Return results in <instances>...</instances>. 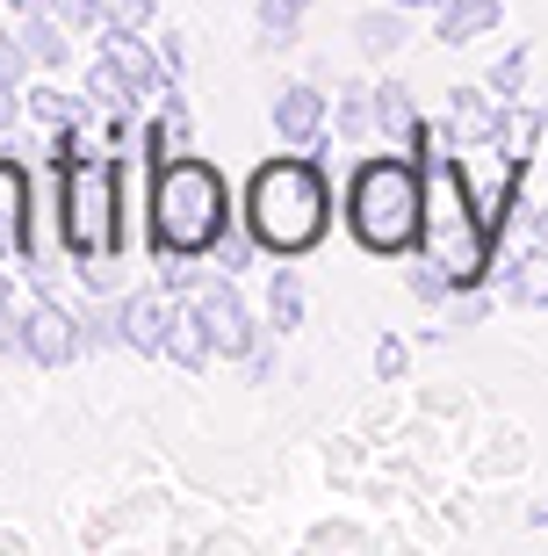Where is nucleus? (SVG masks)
Returning a JSON list of instances; mask_svg holds the SVG:
<instances>
[{
    "label": "nucleus",
    "mask_w": 548,
    "mask_h": 556,
    "mask_svg": "<svg viewBox=\"0 0 548 556\" xmlns=\"http://www.w3.org/2000/svg\"><path fill=\"white\" fill-rule=\"evenodd\" d=\"M94 22H102V37L109 29H152L160 22V0H94Z\"/></svg>",
    "instance_id": "nucleus-26"
},
{
    "label": "nucleus",
    "mask_w": 548,
    "mask_h": 556,
    "mask_svg": "<svg viewBox=\"0 0 548 556\" xmlns=\"http://www.w3.org/2000/svg\"><path fill=\"white\" fill-rule=\"evenodd\" d=\"M166 362H181V369H209V362H217L203 311L188 304V296H181V311H174V332H166Z\"/></svg>",
    "instance_id": "nucleus-16"
},
{
    "label": "nucleus",
    "mask_w": 548,
    "mask_h": 556,
    "mask_svg": "<svg viewBox=\"0 0 548 556\" xmlns=\"http://www.w3.org/2000/svg\"><path fill=\"white\" fill-rule=\"evenodd\" d=\"M419 225H426V166L411 152H375V160L354 166L346 181V231L361 239L368 253H411L419 247Z\"/></svg>",
    "instance_id": "nucleus-4"
},
{
    "label": "nucleus",
    "mask_w": 548,
    "mask_h": 556,
    "mask_svg": "<svg viewBox=\"0 0 548 556\" xmlns=\"http://www.w3.org/2000/svg\"><path fill=\"white\" fill-rule=\"evenodd\" d=\"M109 348H123V296L102 304V289H94V304L80 311V354H109Z\"/></svg>",
    "instance_id": "nucleus-22"
},
{
    "label": "nucleus",
    "mask_w": 548,
    "mask_h": 556,
    "mask_svg": "<svg viewBox=\"0 0 548 556\" xmlns=\"http://www.w3.org/2000/svg\"><path fill=\"white\" fill-rule=\"evenodd\" d=\"M296 326H304V282H296V268H275L267 275V332L282 340Z\"/></svg>",
    "instance_id": "nucleus-21"
},
{
    "label": "nucleus",
    "mask_w": 548,
    "mask_h": 556,
    "mask_svg": "<svg viewBox=\"0 0 548 556\" xmlns=\"http://www.w3.org/2000/svg\"><path fill=\"white\" fill-rule=\"evenodd\" d=\"M534 144H548V116H541V109H527V102H506L490 152H498L506 166H527V160H534Z\"/></svg>",
    "instance_id": "nucleus-14"
},
{
    "label": "nucleus",
    "mask_w": 548,
    "mask_h": 556,
    "mask_svg": "<svg viewBox=\"0 0 548 556\" xmlns=\"http://www.w3.org/2000/svg\"><path fill=\"white\" fill-rule=\"evenodd\" d=\"M29 225H37V188H29V174H22V160H8L0 152V261L8 268H29L37 275V247H29Z\"/></svg>",
    "instance_id": "nucleus-7"
},
{
    "label": "nucleus",
    "mask_w": 548,
    "mask_h": 556,
    "mask_svg": "<svg viewBox=\"0 0 548 556\" xmlns=\"http://www.w3.org/2000/svg\"><path fill=\"white\" fill-rule=\"evenodd\" d=\"M375 376H383V383H397V376H405V340H397V332H383V340H375Z\"/></svg>",
    "instance_id": "nucleus-29"
},
{
    "label": "nucleus",
    "mask_w": 548,
    "mask_h": 556,
    "mask_svg": "<svg viewBox=\"0 0 548 556\" xmlns=\"http://www.w3.org/2000/svg\"><path fill=\"white\" fill-rule=\"evenodd\" d=\"M498 116H506V102L490 87H455L447 94V144H490L498 138Z\"/></svg>",
    "instance_id": "nucleus-12"
},
{
    "label": "nucleus",
    "mask_w": 548,
    "mask_h": 556,
    "mask_svg": "<svg viewBox=\"0 0 548 556\" xmlns=\"http://www.w3.org/2000/svg\"><path fill=\"white\" fill-rule=\"evenodd\" d=\"M22 109H29V124L43 130H80L87 116H94V102H73V94H59V87H22Z\"/></svg>",
    "instance_id": "nucleus-19"
},
{
    "label": "nucleus",
    "mask_w": 548,
    "mask_h": 556,
    "mask_svg": "<svg viewBox=\"0 0 548 556\" xmlns=\"http://www.w3.org/2000/svg\"><path fill=\"white\" fill-rule=\"evenodd\" d=\"M534 528H548V506H534Z\"/></svg>",
    "instance_id": "nucleus-36"
},
{
    "label": "nucleus",
    "mask_w": 548,
    "mask_h": 556,
    "mask_svg": "<svg viewBox=\"0 0 548 556\" xmlns=\"http://www.w3.org/2000/svg\"><path fill=\"white\" fill-rule=\"evenodd\" d=\"M239 225L253 231V247L275 253V261L310 253L332 231L326 160H310V152H275V160H260V166H253V181H245Z\"/></svg>",
    "instance_id": "nucleus-1"
},
{
    "label": "nucleus",
    "mask_w": 548,
    "mask_h": 556,
    "mask_svg": "<svg viewBox=\"0 0 548 556\" xmlns=\"http://www.w3.org/2000/svg\"><path fill=\"white\" fill-rule=\"evenodd\" d=\"M397 8H405V15H433V8H441V0H397Z\"/></svg>",
    "instance_id": "nucleus-35"
},
{
    "label": "nucleus",
    "mask_w": 548,
    "mask_h": 556,
    "mask_svg": "<svg viewBox=\"0 0 548 556\" xmlns=\"http://www.w3.org/2000/svg\"><path fill=\"white\" fill-rule=\"evenodd\" d=\"M188 304L203 311V326H209V348H217V362H245V354H253V340L267 332V326H253V311H245L239 275H217V268H209L203 282L188 289Z\"/></svg>",
    "instance_id": "nucleus-6"
},
{
    "label": "nucleus",
    "mask_w": 548,
    "mask_h": 556,
    "mask_svg": "<svg viewBox=\"0 0 548 556\" xmlns=\"http://www.w3.org/2000/svg\"><path fill=\"white\" fill-rule=\"evenodd\" d=\"M411 160L426 166V225H419V247H426L433 268H447V282L455 289H484L490 282V247H498V231H490V217L476 203H469V181L462 166L441 152V138L419 144Z\"/></svg>",
    "instance_id": "nucleus-3"
},
{
    "label": "nucleus",
    "mask_w": 548,
    "mask_h": 556,
    "mask_svg": "<svg viewBox=\"0 0 548 556\" xmlns=\"http://www.w3.org/2000/svg\"><path fill=\"white\" fill-rule=\"evenodd\" d=\"M8 8H15V15H59L65 22V0H8Z\"/></svg>",
    "instance_id": "nucleus-32"
},
{
    "label": "nucleus",
    "mask_w": 548,
    "mask_h": 556,
    "mask_svg": "<svg viewBox=\"0 0 548 556\" xmlns=\"http://www.w3.org/2000/svg\"><path fill=\"white\" fill-rule=\"evenodd\" d=\"M73 354H80V311L51 304V296H29V304H22V362L65 369Z\"/></svg>",
    "instance_id": "nucleus-8"
},
{
    "label": "nucleus",
    "mask_w": 548,
    "mask_h": 556,
    "mask_svg": "<svg viewBox=\"0 0 548 556\" xmlns=\"http://www.w3.org/2000/svg\"><path fill=\"white\" fill-rule=\"evenodd\" d=\"M506 29V0H441L433 8V37L441 43H476V37H498Z\"/></svg>",
    "instance_id": "nucleus-13"
},
{
    "label": "nucleus",
    "mask_w": 548,
    "mask_h": 556,
    "mask_svg": "<svg viewBox=\"0 0 548 556\" xmlns=\"http://www.w3.org/2000/svg\"><path fill=\"white\" fill-rule=\"evenodd\" d=\"M332 124H340V138H375V94L368 87H340Z\"/></svg>",
    "instance_id": "nucleus-24"
},
{
    "label": "nucleus",
    "mask_w": 548,
    "mask_h": 556,
    "mask_svg": "<svg viewBox=\"0 0 548 556\" xmlns=\"http://www.w3.org/2000/svg\"><path fill=\"white\" fill-rule=\"evenodd\" d=\"M231 225H239V210H231L224 166H209L203 152H174V160L152 166V188H144V239H152V253L209 261V247Z\"/></svg>",
    "instance_id": "nucleus-2"
},
{
    "label": "nucleus",
    "mask_w": 548,
    "mask_h": 556,
    "mask_svg": "<svg viewBox=\"0 0 548 556\" xmlns=\"http://www.w3.org/2000/svg\"><path fill=\"white\" fill-rule=\"evenodd\" d=\"M245 383H275V340H253V354H245Z\"/></svg>",
    "instance_id": "nucleus-30"
},
{
    "label": "nucleus",
    "mask_w": 548,
    "mask_h": 556,
    "mask_svg": "<svg viewBox=\"0 0 548 556\" xmlns=\"http://www.w3.org/2000/svg\"><path fill=\"white\" fill-rule=\"evenodd\" d=\"M368 94H375V138H383V144H397V152H419V144L433 138V124L419 116V102H411L405 80H375Z\"/></svg>",
    "instance_id": "nucleus-11"
},
{
    "label": "nucleus",
    "mask_w": 548,
    "mask_h": 556,
    "mask_svg": "<svg viewBox=\"0 0 548 556\" xmlns=\"http://www.w3.org/2000/svg\"><path fill=\"white\" fill-rule=\"evenodd\" d=\"M174 311H181V296H174L166 282L130 289V296H123V348L160 362V354H166V332H174Z\"/></svg>",
    "instance_id": "nucleus-9"
},
{
    "label": "nucleus",
    "mask_w": 548,
    "mask_h": 556,
    "mask_svg": "<svg viewBox=\"0 0 548 556\" xmlns=\"http://www.w3.org/2000/svg\"><path fill=\"white\" fill-rule=\"evenodd\" d=\"M87 102L102 109V116H130V102H138V87H130V73H123L109 51H94V65H87Z\"/></svg>",
    "instance_id": "nucleus-17"
},
{
    "label": "nucleus",
    "mask_w": 548,
    "mask_h": 556,
    "mask_svg": "<svg viewBox=\"0 0 548 556\" xmlns=\"http://www.w3.org/2000/svg\"><path fill=\"white\" fill-rule=\"evenodd\" d=\"M29 73H37V59H29V43H22V29H0V80L29 87Z\"/></svg>",
    "instance_id": "nucleus-27"
},
{
    "label": "nucleus",
    "mask_w": 548,
    "mask_h": 556,
    "mask_svg": "<svg viewBox=\"0 0 548 556\" xmlns=\"http://www.w3.org/2000/svg\"><path fill=\"white\" fill-rule=\"evenodd\" d=\"M506 296L527 304V311H548V247L541 239H534L520 261H506Z\"/></svg>",
    "instance_id": "nucleus-20"
},
{
    "label": "nucleus",
    "mask_w": 548,
    "mask_h": 556,
    "mask_svg": "<svg viewBox=\"0 0 548 556\" xmlns=\"http://www.w3.org/2000/svg\"><path fill=\"white\" fill-rule=\"evenodd\" d=\"M534 239L548 247V195H541V210H534Z\"/></svg>",
    "instance_id": "nucleus-34"
},
{
    "label": "nucleus",
    "mask_w": 548,
    "mask_h": 556,
    "mask_svg": "<svg viewBox=\"0 0 548 556\" xmlns=\"http://www.w3.org/2000/svg\"><path fill=\"white\" fill-rule=\"evenodd\" d=\"M541 152H548V144H541Z\"/></svg>",
    "instance_id": "nucleus-37"
},
{
    "label": "nucleus",
    "mask_w": 548,
    "mask_h": 556,
    "mask_svg": "<svg viewBox=\"0 0 548 556\" xmlns=\"http://www.w3.org/2000/svg\"><path fill=\"white\" fill-rule=\"evenodd\" d=\"M304 8H310V0H253V15H260V51H289Z\"/></svg>",
    "instance_id": "nucleus-23"
},
{
    "label": "nucleus",
    "mask_w": 548,
    "mask_h": 556,
    "mask_svg": "<svg viewBox=\"0 0 548 556\" xmlns=\"http://www.w3.org/2000/svg\"><path fill=\"white\" fill-rule=\"evenodd\" d=\"M405 37H411V22H405V8H397V0H390V8H368V15H354V51H361V59H397V51H405Z\"/></svg>",
    "instance_id": "nucleus-15"
},
{
    "label": "nucleus",
    "mask_w": 548,
    "mask_h": 556,
    "mask_svg": "<svg viewBox=\"0 0 548 556\" xmlns=\"http://www.w3.org/2000/svg\"><path fill=\"white\" fill-rule=\"evenodd\" d=\"M22 116H29V109H22V87H15V80H0V130H15Z\"/></svg>",
    "instance_id": "nucleus-31"
},
{
    "label": "nucleus",
    "mask_w": 548,
    "mask_h": 556,
    "mask_svg": "<svg viewBox=\"0 0 548 556\" xmlns=\"http://www.w3.org/2000/svg\"><path fill=\"white\" fill-rule=\"evenodd\" d=\"M484 87L498 94V102H527V43H512L506 59L484 73Z\"/></svg>",
    "instance_id": "nucleus-25"
},
{
    "label": "nucleus",
    "mask_w": 548,
    "mask_h": 556,
    "mask_svg": "<svg viewBox=\"0 0 548 556\" xmlns=\"http://www.w3.org/2000/svg\"><path fill=\"white\" fill-rule=\"evenodd\" d=\"M267 124H275V138H282V144H318V138H326V94H318L310 80L275 87V102H267Z\"/></svg>",
    "instance_id": "nucleus-10"
},
{
    "label": "nucleus",
    "mask_w": 548,
    "mask_h": 556,
    "mask_svg": "<svg viewBox=\"0 0 548 556\" xmlns=\"http://www.w3.org/2000/svg\"><path fill=\"white\" fill-rule=\"evenodd\" d=\"M160 59H166V73H181V65H188V51H181V37H160Z\"/></svg>",
    "instance_id": "nucleus-33"
},
{
    "label": "nucleus",
    "mask_w": 548,
    "mask_h": 556,
    "mask_svg": "<svg viewBox=\"0 0 548 556\" xmlns=\"http://www.w3.org/2000/svg\"><path fill=\"white\" fill-rule=\"evenodd\" d=\"M405 282H411V296H419V304H447V296H462V289L447 282V268H433V261H419Z\"/></svg>",
    "instance_id": "nucleus-28"
},
{
    "label": "nucleus",
    "mask_w": 548,
    "mask_h": 556,
    "mask_svg": "<svg viewBox=\"0 0 548 556\" xmlns=\"http://www.w3.org/2000/svg\"><path fill=\"white\" fill-rule=\"evenodd\" d=\"M59 239L73 268L123 253V166L116 152H73L59 160Z\"/></svg>",
    "instance_id": "nucleus-5"
},
{
    "label": "nucleus",
    "mask_w": 548,
    "mask_h": 556,
    "mask_svg": "<svg viewBox=\"0 0 548 556\" xmlns=\"http://www.w3.org/2000/svg\"><path fill=\"white\" fill-rule=\"evenodd\" d=\"M22 43H29V59H37V73H59L65 59H73V29H65L59 15H15Z\"/></svg>",
    "instance_id": "nucleus-18"
}]
</instances>
